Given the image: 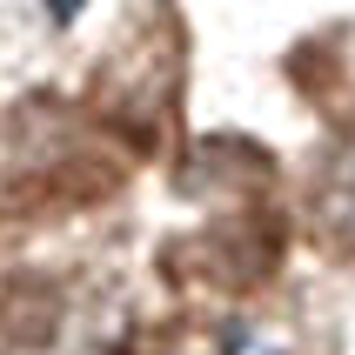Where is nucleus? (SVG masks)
Segmentation results:
<instances>
[{
	"instance_id": "1",
	"label": "nucleus",
	"mask_w": 355,
	"mask_h": 355,
	"mask_svg": "<svg viewBox=\"0 0 355 355\" xmlns=\"http://www.w3.org/2000/svg\"><path fill=\"white\" fill-rule=\"evenodd\" d=\"M315 228L342 248H355V135H342L329 148V161L315 175Z\"/></svg>"
}]
</instances>
